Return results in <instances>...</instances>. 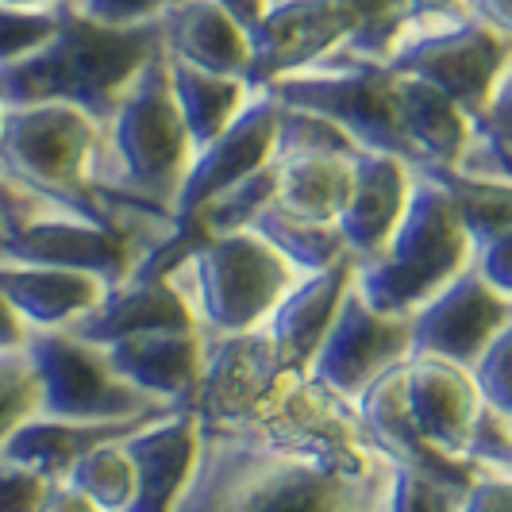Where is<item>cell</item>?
Returning a JSON list of instances; mask_svg holds the SVG:
<instances>
[{"label":"cell","mask_w":512,"mask_h":512,"mask_svg":"<svg viewBox=\"0 0 512 512\" xmlns=\"http://www.w3.org/2000/svg\"><path fill=\"white\" fill-rule=\"evenodd\" d=\"M389 478L355 405L289 374L251 412L197 420V462L174 512H385Z\"/></svg>","instance_id":"1"},{"label":"cell","mask_w":512,"mask_h":512,"mask_svg":"<svg viewBox=\"0 0 512 512\" xmlns=\"http://www.w3.org/2000/svg\"><path fill=\"white\" fill-rule=\"evenodd\" d=\"M193 154V139L170 89L166 51L158 47L101 128L93 178L104 205L128 224L170 228V208Z\"/></svg>","instance_id":"2"},{"label":"cell","mask_w":512,"mask_h":512,"mask_svg":"<svg viewBox=\"0 0 512 512\" xmlns=\"http://www.w3.org/2000/svg\"><path fill=\"white\" fill-rule=\"evenodd\" d=\"M158 47V20L135 27L101 24L66 0L58 4V31L51 39L20 62L0 66V108L70 104L104 128Z\"/></svg>","instance_id":"3"},{"label":"cell","mask_w":512,"mask_h":512,"mask_svg":"<svg viewBox=\"0 0 512 512\" xmlns=\"http://www.w3.org/2000/svg\"><path fill=\"white\" fill-rule=\"evenodd\" d=\"M101 147V124L70 104H27L0 116V181L35 216L58 212L93 224L143 228L120 220L104 205L93 166ZM166 231V228H147Z\"/></svg>","instance_id":"4"},{"label":"cell","mask_w":512,"mask_h":512,"mask_svg":"<svg viewBox=\"0 0 512 512\" xmlns=\"http://www.w3.org/2000/svg\"><path fill=\"white\" fill-rule=\"evenodd\" d=\"M416 170V166H412ZM474 262V239L455 201L416 170L412 197L382 255L355 266V289L382 316L409 320Z\"/></svg>","instance_id":"5"},{"label":"cell","mask_w":512,"mask_h":512,"mask_svg":"<svg viewBox=\"0 0 512 512\" xmlns=\"http://www.w3.org/2000/svg\"><path fill=\"white\" fill-rule=\"evenodd\" d=\"M301 274L255 231L208 235L170 282L189 301L201 332H258Z\"/></svg>","instance_id":"6"},{"label":"cell","mask_w":512,"mask_h":512,"mask_svg":"<svg viewBox=\"0 0 512 512\" xmlns=\"http://www.w3.org/2000/svg\"><path fill=\"white\" fill-rule=\"evenodd\" d=\"M274 101L320 112L343 128L359 151L397 154L412 162V151L397 124V74L385 62H366L351 54H328L324 62L278 77L266 85Z\"/></svg>","instance_id":"7"},{"label":"cell","mask_w":512,"mask_h":512,"mask_svg":"<svg viewBox=\"0 0 512 512\" xmlns=\"http://www.w3.org/2000/svg\"><path fill=\"white\" fill-rule=\"evenodd\" d=\"M35 382H39V416L54 420H147L181 412L158 405L147 393L128 385L104 359L101 347L62 332L35 328L24 343Z\"/></svg>","instance_id":"8"},{"label":"cell","mask_w":512,"mask_h":512,"mask_svg":"<svg viewBox=\"0 0 512 512\" xmlns=\"http://www.w3.org/2000/svg\"><path fill=\"white\" fill-rule=\"evenodd\" d=\"M512 62V39L493 27L462 16L420 24L401 39V47L389 54V70L405 77H420L443 89L470 120L482 116L497 81Z\"/></svg>","instance_id":"9"},{"label":"cell","mask_w":512,"mask_h":512,"mask_svg":"<svg viewBox=\"0 0 512 512\" xmlns=\"http://www.w3.org/2000/svg\"><path fill=\"white\" fill-rule=\"evenodd\" d=\"M166 231L116 228V224H93V220H77V216L39 212L4 235L0 258L77 270V274L101 278L104 285H120L135 270L143 251L154 247Z\"/></svg>","instance_id":"10"},{"label":"cell","mask_w":512,"mask_h":512,"mask_svg":"<svg viewBox=\"0 0 512 512\" xmlns=\"http://www.w3.org/2000/svg\"><path fill=\"white\" fill-rule=\"evenodd\" d=\"M359 24L351 0H274L247 27L251 70L247 85L266 89L278 77L308 70L335 54Z\"/></svg>","instance_id":"11"},{"label":"cell","mask_w":512,"mask_h":512,"mask_svg":"<svg viewBox=\"0 0 512 512\" xmlns=\"http://www.w3.org/2000/svg\"><path fill=\"white\" fill-rule=\"evenodd\" d=\"M409 355V320L374 312L351 285L316 359L308 366V378L328 385L332 393L347 397V401H355L374 378H382L389 366L405 362Z\"/></svg>","instance_id":"12"},{"label":"cell","mask_w":512,"mask_h":512,"mask_svg":"<svg viewBox=\"0 0 512 512\" xmlns=\"http://www.w3.org/2000/svg\"><path fill=\"white\" fill-rule=\"evenodd\" d=\"M512 320V301L482 282L474 266H466L447 289H439L428 305L409 316L412 355H436L474 370L493 335Z\"/></svg>","instance_id":"13"},{"label":"cell","mask_w":512,"mask_h":512,"mask_svg":"<svg viewBox=\"0 0 512 512\" xmlns=\"http://www.w3.org/2000/svg\"><path fill=\"white\" fill-rule=\"evenodd\" d=\"M274 135H278V101L266 89H255L251 101L239 108V116L228 128L193 154V166L181 181L170 220L201 216L220 193H228L231 185L258 174L262 166H270L274 162Z\"/></svg>","instance_id":"14"},{"label":"cell","mask_w":512,"mask_h":512,"mask_svg":"<svg viewBox=\"0 0 512 512\" xmlns=\"http://www.w3.org/2000/svg\"><path fill=\"white\" fill-rule=\"evenodd\" d=\"M351 405H355V416H359L362 439L382 459H389V466L416 470V474L436 478V482L462 489V493L474 486L478 470L470 462L439 451L436 443L424 439V432L412 424V412L405 405V362L389 366L382 378H374Z\"/></svg>","instance_id":"15"},{"label":"cell","mask_w":512,"mask_h":512,"mask_svg":"<svg viewBox=\"0 0 512 512\" xmlns=\"http://www.w3.org/2000/svg\"><path fill=\"white\" fill-rule=\"evenodd\" d=\"M201 339H205V366L189 409L201 424L251 412L282 385V378H289L278 366L270 335L262 328L239 335L201 332Z\"/></svg>","instance_id":"16"},{"label":"cell","mask_w":512,"mask_h":512,"mask_svg":"<svg viewBox=\"0 0 512 512\" xmlns=\"http://www.w3.org/2000/svg\"><path fill=\"white\" fill-rule=\"evenodd\" d=\"M355 266H359L355 258H343L328 270L301 274L278 301V308L266 316L262 332L270 335V347L285 374H308L347 289L355 285Z\"/></svg>","instance_id":"17"},{"label":"cell","mask_w":512,"mask_h":512,"mask_svg":"<svg viewBox=\"0 0 512 512\" xmlns=\"http://www.w3.org/2000/svg\"><path fill=\"white\" fill-rule=\"evenodd\" d=\"M412 181H416L412 162L397 158V154H355L351 193H347V205L335 220L355 262H370V258L382 255L393 228L405 216V205L412 197Z\"/></svg>","instance_id":"18"},{"label":"cell","mask_w":512,"mask_h":512,"mask_svg":"<svg viewBox=\"0 0 512 512\" xmlns=\"http://www.w3.org/2000/svg\"><path fill=\"white\" fill-rule=\"evenodd\" d=\"M197 316L181 289L166 278H124L108 285L101 301L62 332L77 335L93 347H112L120 339L147 332H193Z\"/></svg>","instance_id":"19"},{"label":"cell","mask_w":512,"mask_h":512,"mask_svg":"<svg viewBox=\"0 0 512 512\" xmlns=\"http://www.w3.org/2000/svg\"><path fill=\"white\" fill-rule=\"evenodd\" d=\"M108 366L147 393L158 405L170 409H193L197 385H201V366H205V339L201 328L193 332H147L120 339L112 347H101Z\"/></svg>","instance_id":"20"},{"label":"cell","mask_w":512,"mask_h":512,"mask_svg":"<svg viewBox=\"0 0 512 512\" xmlns=\"http://www.w3.org/2000/svg\"><path fill=\"white\" fill-rule=\"evenodd\" d=\"M405 405L424 439H432L439 451L462 459L470 424L482 409L478 382L466 366L436 359V355H409L405 359Z\"/></svg>","instance_id":"21"},{"label":"cell","mask_w":512,"mask_h":512,"mask_svg":"<svg viewBox=\"0 0 512 512\" xmlns=\"http://www.w3.org/2000/svg\"><path fill=\"white\" fill-rule=\"evenodd\" d=\"M162 51L178 62L201 66L212 74L243 77L251 70V39L247 27L216 0H178L158 16Z\"/></svg>","instance_id":"22"},{"label":"cell","mask_w":512,"mask_h":512,"mask_svg":"<svg viewBox=\"0 0 512 512\" xmlns=\"http://www.w3.org/2000/svg\"><path fill=\"white\" fill-rule=\"evenodd\" d=\"M154 420H162V416H147V420H54V416H31L4 439L0 459L20 462L27 470L43 474L47 482H62L85 451L112 443V439H128L131 432L147 428Z\"/></svg>","instance_id":"23"},{"label":"cell","mask_w":512,"mask_h":512,"mask_svg":"<svg viewBox=\"0 0 512 512\" xmlns=\"http://www.w3.org/2000/svg\"><path fill=\"white\" fill-rule=\"evenodd\" d=\"M108 285L93 274L58 270V266H31L0 258V293L20 312L27 328H70L101 301Z\"/></svg>","instance_id":"24"},{"label":"cell","mask_w":512,"mask_h":512,"mask_svg":"<svg viewBox=\"0 0 512 512\" xmlns=\"http://www.w3.org/2000/svg\"><path fill=\"white\" fill-rule=\"evenodd\" d=\"M397 124L412 151V166H459L474 135V120L443 89L405 74H397Z\"/></svg>","instance_id":"25"},{"label":"cell","mask_w":512,"mask_h":512,"mask_svg":"<svg viewBox=\"0 0 512 512\" xmlns=\"http://www.w3.org/2000/svg\"><path fill=\"white\" fill-rule=\"evenodd\" d=\"M166 66H170V89H174V101H178V112L181 120H185V131L193 139V151L208 147L239 116V108L251 101V93H255L243 77L212 74V70H201V66L178 62L170 54H166Z\"/></svg>","instance_id":"26"},{"label":"cell","mask_w":512,"mask_h":512,"mask_svg":"<svg viewBox=\"0 0 512 512\" xmlns=\"http://www.w3.org/2000/svg\"><path fill=\"white\" fill-rule=\"evenodd\" d=\"M278 170V205L301 220L335 224L351 193L355 154H301L274 162Z\"/></svg>","instance_id":"27"},{"label":"cell","mask_w":512,"mask_h":512,"mask_svg":"<svg viewBox=\"0 0 512 512\" xmlns=\"http://www.w3.org/2000/svg\"><path fill=\"white\" fill-rule=\"evenodd\" d=\"M247 231H255L266 247H274L297 274H316V270H328V266H335V262L351 258L339 224L301 220V216L285 212L278 201L262 208L258 220Z\"/></svg>","instance_id":"28"},{"label":"cell","mask_w":512,"mask_h":512,"mask_svg":"<svg viewBox=\"0 0 512 512\" xmlns=\"http://www.w3.org/2000/svg\"><path fill=\"white\" fill-rule=\"evenodd\" d=\"M416 170L436 181L455 201L474 247L493 239L497 231L512 228V181L478 178V174H466L459 166H432V162H416Z\"/></svg>","instance_id":"29"},{"label":"cell","mask_w":512,"mask_h":512,"mask_svg":"<svg viewBox=\"0 0 512 512\" xmlns=\"http://www.w3.org/2000/svg\"><path fill=\"white\" fill-rule=\"evenodd\" d=\"M459 170L478 174V178L512 181V62L505 66L482 116L474 120V135H470Z\"/></svg>","instance_id":"30"},{"label":"cell","mask_w":512,"mask_h":512,"mask_svg":"<svg viewBox=\"0 0 512 512\" xmlns=\"http://www.w3.org/2000/svg\"><path fill=\"white\" fill-rule=\"evenodd\" d=\"M74 489H81L97 509L104 512H124L135 493V462L124 439L101 443L93 451H85L81 459L70 466V474L62 478Z\"/></svg>","instance_id":"31"},{"label":"cell","mask_w":512,"mask_h":512,"mask_svg":"<svg viewBox=\"0 0 512 512\" xmlns=\"http://www.w3.org/2000/svg\"><path fill=\"white\" fill-rule=\"evenodd\" d=\"M301 154H359L355 139L320 112L293 108L278 101V135H274V162L301 158Z\"/></svg>","instance_id":"32"},{"label":"cell","mask_w":512,"mask_h":512,"mask_svg":"<svg viewBox=\"0 0 512 512\" xmlns=\"http://www.w3.org/2000/svg\"><path fill=\"white\" fill-rule=\"evenodd\" d=\"M278 201V170L274 162L262 166L258 174L243 178L239 185H231L228 193H220L212 205L201 212L205 228L212 235H228V231H247L258 220V212Z\"/></svg>","instance_id":"33"},{"label":"cell","mask_w":512,"mask_h":512,"mask_svg":"<svg viewBox=\"0 0 512 512\" xmlns=\"http://www.w3.org/2000/svg\"><path fill=\"white\" fill-rule=\"evenodd\" d=\"M39 416V382L27 351H0V447L24 420Z\"/></svg>","instance_id":"34"},{"label":"cell","mask_w":512,"mask_h":512,"mask_svg":"<svg viewBox=\"0 0 512 512\" xmlns=\"http://www.w3.org/2000/svg\"><path fill=\"white\" fill-rule=\"evenodd\" d=\"M58 31V8H16L0 4V66H12L39 51Z\"/></svg>","instance_id":"35"},{"label":"cell","mask_w":512,"mask_h":512,"mask_svg":"<svg viewBox=\"0 0 512 512\" xmlns=\"http://www.w3.org/2000/svg\"><path fill=\"white\" fill-rule=\"evenodd\" d=\"M462 459L470 462L478 474H509V459H512V420L509 416H501V412L489 409L486 401H482V409H478L474 424H470L466 447H462Z\"/></svg>","instance_id":"36"},{"label":"cell","mask_w":512,"mask_h":512,"mask_svg":"<svg viewBox=\"0 0 512 512\" xmlns=\"http://www.w3.org/2000/svg\"><path fill=\"white\" fill-rule=\"evenodd\" d=\"M459 505H462V489H451L443 486V482H436V478L416 474V470L393 466L385 512H459Z\"/></svg>","instance_id":"37"},{"label":"cell","mask_w":512,"mask_h":512,"mask_svg":"<svg viewBox=\"0 0 512 512\" xmlns=\"http://www.w3.org/2000/svg\"><path fill=\"white\" fill-rule=\"evenodd\" d=\"M474 382H478V393L489 409H497L501 416L512 420V320L493 335L482 359L474 362Z\"/></svg>","instance_id":"38"},{"label":"cell","mask_w":512,"mask_h":512,"mask_svg":"<svg viewBox=\"0 0 512 512\" xmlns=\"http://www.w3.org/2000/svg\"><path fill=\"white\" fill-rule=\"evenodd\" d=\"M51 482L20 462L0 459V512H39Z\"/></svg>","instance_id":"39"},{"label":"cell","mask_w":512,"mask_h":512,"mask_svg":"<svg viewBox=\"0 0 512 512\" xmlns=\"http://www.w3.org/2000/svg\"><path fill=\"white\" fill-rule=\"evenodd\" d=\"M170 4L178 0H74L77 12L101 20V24L116 27H135V24H154Z\"/></svg>","instance_id":"40"},{"label":"cell","mask_w":512,"mask_h":512,"mask_svg":"<svg viewBox=\"0 0 512 512\" xmlns=\"http://www.w3.org/2000/svg\"><path fill=\"white\" fill-rule=\"evenodd\" d=\"M470 266L482 274V282H486L489 289H497L501 297L512 301V228L497 231L493 239L478 243Z\"/></svg>","instance_id":"41"},{"label":"cell","mask_w":512,"mask_h":512,"mask_svg":"<svg viewBox=\"0 0 512 512\" xmlns=\"http://www.w3.org/2000/svg\"><path fill=\"white\" fill-rule=\"evenodd\" d=\"M459 512H512L509 474H478L474 486L462 493Z\"/></svg>","instance_id":"42"},{"label":"cell","mask_w":512,"mask_h":512,"mask_svg":"<svg viewBox=\"0 0 512 512\" xmlns=\"http://www.w3.org/2000/svg\"><path fill=\"white\" fill-rule=\"evenodd\" d=\"M462 12L512 39V0H462Z\"/></svg>","instance_id":"43"},{"label":"cell","mask_w":512,"mask_h":512,"mask_svg":"<svg viewBox=\"0 0 512 512\" xmlns=\"http://www.w3.org/2000/svg\"><path fill=\"white\" fill-rule=\"evenodd\" d=\"M39 512H104V509H97V505H93L81 489L70 486V482H51Z\"/></svg>","instance_id":"44"},{"label":"cell","mask_w":512,"mask_h":512,"mask_svg":"<svg viewBox=\"0 0 512 512\" xmlns=\"http://www.w3.org/2000/svg\"><path fill=\"white\" fill-rule=\"evenodd\" d=\"M27 335H31V328H27L24 320H20V312L4 301V293H0V351H24Z\"/></svg>","instance_id":"45"},{"label":"cell","mask_w":512,"mask_h":512,"mask_svg":"<svg viewBox=\"0 0 512 512\" xmlns=\"http://www.w3.org/2000/svg\"><path fill=\"white\" fill-rule=\"evenodd\" d=\"M216 4H220L224 12H231L243 27L255 24L258 16H262V8H266V0H216Z\"/></svg>","instance_id":"46"},{"label":"cell","mask_w":512,"mask_h":512,"mask_svg":"<svg viewBox=\"0 0 512 512\" xmlns=\"http://www.w3.org/2000/svg\"><path fill=\"white\" fill-rule=\"evenodd\" d=\"M0 4H16V8H58L66 0H0Z\"/></svg>","instance_id":"47"},{"label":"cell","mask_w":512,"mask_h":512,"mask_svg":"<svg viewBox=\"0 0 512 512\" xmlns=\"http://www.w3.org/2000/svg\"><path fill=\"white\" fill-rule=\"evenodd\" d=\"M8 231H12V220H8V216H4V208H0V243H4V235H8Z\"/></svg>","instance_id":"48"},{"label":"cell","mask_w":512,"mask_h":512,"mask_svg":"<svg viewBox=\"0 0 512 512\" xmlns=\"http://www.w3.org/2000/svg\"><path fill=\"white\" fill-rule=\"evenodd\" d=\"M509 474H512V459H509Z\"/></svg>","instance_id":"49"},{"label":"cell","mask_w":512,"mask_h":512,"mask_svg":"<svg viewBox=\"0 0 512 512\" xmlns=\"http://www.w3.org/2000/svg\"><path fill=\"white\" fill-rule=\"evenodd\" d=\"M351 4H362V0H351Z\"/></svg>","instance_id":"50"},{"label":"cell","mask_w":512,"mask_h":512,"mask_svg":"<svg viewBox=\"0 0 512 512\" xmlns=\"http://www.w3.org/2000/svg\"><path fill=\"white\" fill-rule=\"evenodd\" d=\"M0 116H4V108H0Z\"/></svg>","instance_id":"51"},{"label":"cell","mask_w":512,"mask_h":512,"mask_svg":"<svg viewBox=\"0 0 512 512\" xmlns=\"http://www.w3.org/2000/svg\"><path fill=\"white\" fill-rule=\"evenodd\" d=\"M266 4H274V0H266Z\"/></svg>","instance_id":"52"}]
</instances>
